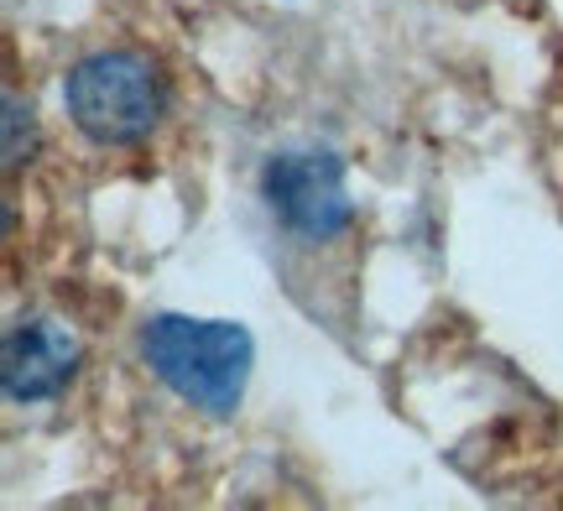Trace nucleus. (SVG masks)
Masks as SVG:
<instances>
[{
    "label": "nucleus",
    "mask_w": 563,
    "mask_h": 511,
    "mask_svg": "<svg viewBox=\"0 0 563 511\" xmlns=\"http://www.w3.org/2000/svg\"><path fill=\"white\" fill-rule=\"evenodd\" d=\"M79 370V340L53 319H21L5 329V355H0V381L11 402H42L58 397Z\"/></svg>",
    "instance_id": "nucleus-4"
},
{
    "label": "nucleus",
    "mask_w": 563,
    "mask_h": 511,
    "mask_svg": "<svg viewBox=\"0 0 563 511\" xmlns=\"http://www.w3.org/2000/svg\"><path fill=\"white\" fill-rule=\"evenodd\" d=\"M141 355L157 370V381H167L188 408L209 418H230L241 408L245 376H251V334L241 324L157 313L141 329Z\"/></svg>",
    "instance_id": "nucleus-1"
},
{
    "label": "nucleus",
    "mask_w": 563,
    "mask_h": 511,
    "mask_svg": "<svg viewBox=\"0 0 563 511\" xmlns=\"http://www.w3.org/2000/svg\"><path fill=\"white\" fill-rule=\"evenodd\" d=\"M63 100H68L74 125L100 146H131L141 136H152V125L162 121L157 68L141 53H125V47L74 63V74L63 84Z\"/></svg>",
    "instance_id": "nucleus-2"
},
{
    "label": "nucleus",
    "mask_w": 563,
    "mask_h": 511,
    "mask_svg": "<svg viewBox=\"0 0 563 511\" xmlns=\"http://www.w3.org/2000/svg\"><path fill=\"white\" fill-rule=\"evenodd\" d=\"M266 204L302 241H334L350 225L344 167L329 152H282L266 163Z\"/></svg>",
    "instance_id": "nucleus-3"
}]
</instances>
